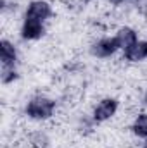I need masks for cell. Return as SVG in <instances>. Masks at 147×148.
Returning <instances> with one entry per match:
<instances>
[{"label":"cell","instance_id":"obj_1","mask_svg":"<svg viewBox=\"0 0 147 148\" xmlns=\"http://www.w3.org/2000/svg\"><path fill=\"white\" fill-rule=\"evenodd\" d=\"M55 109H57L55 100L45 95H37L26 103L24 114L28 115V119H33V121H49L55 114Z\"/></svg>","mask_w":147,"mask_h":148},{"label":"cell","instance_id":"obj_2","mask_svg":"<svg viewBox=\"0 0 147 148\" xmlns=\"http://www.w3.org/2000/svg\"><path fill=\"white\" fill-rule=\"evenodd\" d=\"M119 43L116 36H106V38H101L97 40L92 47H90V53L97 59H109L112 57L118 50H119Z\"/></svg>","mask_w":147,"mask_h":148},{"label":"cell","instance_id":"obj_3","mask_svg":"<svg viewBox=\"0 0 147 148\" xmlns=\"http://www.w3.org/2000/svg\"><path fill=\"white\" fill-rule=\"evenodd\" d=\"M50 17H52V5L47 0H31L28 3L24 19H33V21L45 23Z\"/></svg>","mask_w":147,"mask_h":148},{"label":"cell","instance_id":"obj_4","mask_svg":"<svg viewBox=\"0 0 147 148\" xmlns=\"http://www.w3.org/2000/svg\"><path fill=\"white\" fill-rule=\"evenodd\" d=\"M118 107H119V102L116 98L106 97V98H102L95 105V109L92 112V119L95 122H106V121H109L111 117L118 112Z\"/></svg>","mask_w":147,"mask_h":148},{"label":"cell","instance_id":"obj_5","mask_svg":"<svg viewBox=\"0 0 147 148\" xmlns=\"http://www.w3.org/2000/svg\"><path fill=\"white\" fill-rule=\"evenodd\" d=\"M45 35V24L33 19H24L21 26V38L26 41H35Z\"/></svg>","mask_w":147,"mask_h":148},{"label":"cell","instance_id":"obj_6","mask_svg":"<svg viewBox=\"0 0 147 148\" xmlns=\"http://www.w3.org/2000/svg\"><path fill=\"white\" fill-rule=\"evenodd\" d=\"M0 62H2V67H16L17 64V50L14 43L9 40L0 41Z\"/></svg>","mask_w":147,"mask_h":148},{"label":"cell","instance_id":"obj_7","mask_svg":"<svg viewBox=\"0 0 147 148\" xmlns=\"http://www.w3.org/2000/svg\"><path fill=\"white\" fill-rule=\"evenodd\" d=\"M116 40H118L119 47L125 50V48H128L130 45H133V43L139 41V35H137V31H135L133 28H130V26H123V28L118 29V33H116Z\"/></svg>","mask_w":147,"mask_h":148},{"label":"cell","instance_id":"obj_8","mask_svg":"<svg viewBox=\"0 0 147 148\" xmlns=\"http://www.w3.org/2000/svg\"><path fill=\"white\" fill-rule=\"evenodd\" d=\"M123 53L128 62H142L144 59H147L146 50H144V41H137V43L130 45L128 48L123 50Z\"/></svg>","mask_w":147,"mask_h":148},{"label":"cell","instance_id":"obj_9","mask_svg":"<svg viewBox=\"0 0 147 148\" xmlns=\"http://www.w3.org/2000/svg\"><path fill=\"white\" fill-rule=\"evenodd\" d=\"M132 133L137 138L147 140V114H139L132 122Z\"/></svg>","mask_w":147,"mask_h":148},{"label":"cell","instance_id":"obj_10","mask_svg":"<svg viewBox=\"0 0 147 148\" xmlns=\"http://www.w3.org/2000/svg\"><path fill=\"white\" fill-rule=\"evenodd\" d=\"M28 141H30V147L31 148H47L49 143H50L47 133H43V131H33L28 136Z\"/></svg>","mask_w":147,"mask_h":148},{"label":"cell","instance_id":"obj_11","mask_svg":"<svg viewBox=\"0 0 147 148\" xmlns=\"http://www.w3.org/2000/svg\"><path fill=\"white\" fill-rule=\"evenodd\" d=\"M0 77H2V83L3 84H10V83H14L19 77V74H17V69L16 67H2Z\"/></svg>","mask_w":147,"mask_h":148},{"label":"cell","instance_id":"obj_12","mask_svg":"<svg viewBox=\"0 0 147 148\" xmlns=\"http://www.w3.org/2000/svg\"><path fill=\"white\" fill-rule=\"evenodd\" d=\"M107 2H109L111 5H121V3H123L125 0H107Z\"/></svg>","mask_w":147,"mask_h":148},{"label":"cell","instance_id":"obj_13","mask_svg":"<svg viewBox=\"0 0 147 148\" xmlns=\"http://www.w3.org/2000/svg\"><path fill=\"white\" fill-rule=\"evenodd\" d=\"M144 103L147 105V90H146V93H144Z\"/></svg>","mask_w":147,"mask_h":148},{"label":"cell","instance_id":"obj_14","mask_svg":"<svg viewBox=\"0 0 147 148\" xmlns=\"http://www.w3.org/2000/svg\"><path fill=\"white\" fill-rule=\"evenodd\" d=\"M144 50H146V57H147V41H144Z\"/></svg>","mask_w":147,"mask_h":148},{"label":"cell","instance_id":"obj_15","mask_svg":"<svg viewBox=\"0 0 147 148\" xmlns=\"http://www.w3.org/2000/svg\"><path fill=\"white\" fill-rule=\"evenodd\" d=\"M146 148H147V141H146Z\"/></svg>","mask_w":147,"mask_h":148}]
</instances>
